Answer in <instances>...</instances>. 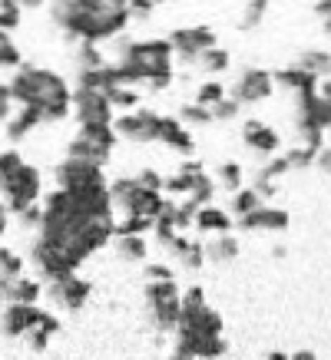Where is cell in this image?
Segmentation results:
<instances>
[{
	"mask_svg": "<svg viewBox=\"0 0 331 360\" xmlns=\"http://www.w3.org/2000/svg\"><path fill=\"white\" fill-rule=\"evenodd\" d=\"M225 96H229V89L222 86L219 79H206V83H199L196 99H192V103H199V106H206V110H212V106H216V103H222Z\"/></svg>",
	"mask_w": 331,
	"mask_h": 360,
	"instance_id": "cell-30",
	"label": "cell"
},
{
	"mask_svg": "<svg viewBox=\"0 0 331 360\" xmlns=\"http://www.w3.org/2000/svg\"><path fill=\"white\" fill-rule=\"evenodd\" d=\"M44 295L50 297L56 307H63V311H80V307H87L89 295H93V284H89L87 278H80V274H70V278L50 281L44 288Z\"/></svg>",
	"mask_w": 331,
	"mask_h": 360,
	"instance_id": "cell-11",
	"label": "cell"
},
{
	"mask_svg": "<svg viewBox=\"0 0 331 360\" xmlns=\"http://www.w3.org/2000/svg\"><path fill=\"white\" fill-rule=\"evenodd\" d=\"M40 122H44V116H40L37 110H30V106H17L11 120L4 122V132H7V139L11 142H20V139H27Z\"/></svg>",
	"mask_w": 331,
	"mask_h": 360,
	"instance_id": "cell-20",
	"label": "cell"
},
{
	"mask_svg": "<svg viewBox=\"0 0 331 360\" xmlns=\"http://www.w3.org/2000/svg\"><path fill=\"white\" fill-rule=\"evenodd\" d=\"M0 297L7 301V304H37L40 297H44V284L37 281V278H0Z\"/></svg>",
	"mask_w": 331,
	"mask_h": 360,
	"instance_id": "cell-14",
	"label": "cell"
},
{
	"mask_svg": "<svg viewBox=\"0 0 331 360\" xmlns=\"http://www.w3.org/2000/svg\"><path fill=\"white\" fill-rule=\"evenodd\" d=\"M110 106L116 112H132V110H139V93L132 86H120V89H113L110 93Z\"/></svg>",
	"mask_w": 331,
	"mask_h": 360,
	"instance_id": "cell-36",
	"label": "cell"
},
{
	"mask_svg": "<svg viewBox=\"0 0 331 360\" xmlns=\"http://www.w3.org/2000/svg\"><path fill=\"white\" fill-rule=\"evenodd\" d=\"M209 112H212V122H229V120H235V116L242 112V106H239L232 96H225L222 103H216Z\"/></svg>",
	"mask_w": 331,
	"mask_h": 360,
	"instance_id": "cell-43",
	"label": "cell"
},
{
	"mask_svg": "<svg viewBox=\"0 0 331 360\" xmlns=\"http://www.w3.org/2000/svg\"><path fill=\"white\" fill-rule=\"evenodd\" d=\"M13 93H11V83H0V122H7L13 116Z\"/></svg>",
	"mask_w": 331,
	"mask_h": 360,
	"instance_id": "cell-47",
	"label": "cell"
},
{
	"mask_svg": "<svg viewBox=\"0 0 331 360\" xmlns=\"http://www.w3.org/2000/svg\"><path fill=\"white\" fill-rule=\"evenodd\" d=\"M11 212H7V205H4V198H0V219H7Z\"/></svg>",
	"mask_w": 331,
	"mask_h": 360,
	"instance_id": "cell-55",
	"label": "cell"
},
{
	"mask_svg": "<svg viewBox=\"0 0 331 360\" xmlns=\"http://www.w3.org/2000/svg\"><path fill=\"white\" fill-rule=\"evenodd\" d=\"M265 11H268V4H262V0H255V4H245L242 11H239V30H255L258 23L265 20Z\"/></svg>",
	"mask_w": 331,
	"mask_h": 360,
	"instance_id": "cell-34",
	"label": "cell"
},
{
	"mask_svg": "<svg viewBox=\"0 0 331 360\" xmlns=\"http://www.w3.org/2000/svg\"><path fill=\"white\" fill-rule=\"evenodd\" d=\"M272 258H285V245H275V248H272Z\"/></svg>",
	"mask_w": 331,
	"mask_h": 360,
	"instance_id": "cell-54",
	"label": "cell"
},
{
	"mask_svg": "<svg viewBox=\"0 0 331 360\" xmlns=\"http://www.w3.org/2000/svg\"><path fill=\"white\" fill-rule=\"evenodd\" d=\"M196 212H199V205L192 202V198H182V202H176V231L182 235V231L196 221Z\"/></svg>",
	"mask_w": 331,
	"mask_h": 360,
	"instance_id": "cell-41",
	"label": "cell"
},
{
	"mask_svg": "<svg viewBox=\"0 0 331 360\" xmlns=\"http://www.w3.org/2000/svg\"><path fill=\"white\" fill-rule=\"evenodd\" d=\"M212 192H216V179L206 172L196 179V186H192V192H189L186 198H192L199 208H206V205H212Z\"/></svg>",
	"mask_w": 331,
	"mask_h": 360,
	"instance_id": "cell-37",
	"label": "cell"
},
{
	"mask_svg": "<svg viewBox=\"0 0 331 360\" xmlns=\"http://www.w3.org/2000/svg\"><path fill=\"white\" fill-rule=\"evenodd\" d=\"M315 149H308V146H295L292 153L285 155V162H288V169H311L315 165Z\"/></svg>",
	"mask_w": 331,
	"mask_h": 360,
	"instance_id": "cell-42",
	"label": "cell"
},
{
	"mask_svg": "<svg viewBox=\"0 0 331 360\" xmlns=\"http://www.w3.org/2000/svg\"><path fill=\"white\" fill-rule=\"evenodd\" d=\"M113 149H116V132L113 126H80L77 136L66 146V159H80L89 165H103L110 162Z\"/></svg>",
	"mask_w": 331,
	"mask_h": 360,
	"instance_id": "cell-5",
	"label": "cell"
},
{
	"mask_svg": "<svg viewBox=\"0 0 331 360\" xmlns=\"http://www.w3.org/2000/svg\"><path fill=\"white\" fill-rule=\"evenodd\" d=\"M23 274V258L13 248L0 245V278H20Z\"/></svg>",
	"mask_w": 331,
	"mask_h": 360,
	"instance_id": "cell-38",
	"label": "cell"
},
{
	"mask_svg": "<svg viewBox=\"0 0 331 360\" xmlns=\"http://www.w3.org/2000/svg\"><path fill=\"white\" fill-rule=\"evenodd\" d=\"M70 112L77 116L80 126H113V120H116L110 96L96 93V89H73V110Z\"/></svg>",
	"mask_w": 331,
	"mask_h": 360,
	"instance_id": "cell-8",
	"label": "cell"
},
{
	"mask_svg": "<svg viewBox=\"0 0 331 360\" xmlns=\"http://www.w3.org/2000/svg\"><path fill=\"white\" fill-rule=\"evenodd\" d=\"M110 198H113V205L123 208L126 215H139V219H153V221L166 205V198L159 195V192L143 188L136 182V175H120V179H113Z\"/></svg>",
	"mask_w": 331,
	"mask_h": 360,
	"instance_id": "cell-3",
	"label": "cell"
},
{
	"mask_svg": "<svg viewBox=\"0 0 331 360\" xmlns=\"http://www.w3.org/2000/svg\"><path fill=\"white\" fill-rule=\"evenodd\" d=\"M50 20L77 44H110L130 27V0H60L50 4Z\"/></svg>",
	"mask_w": 331,
	"mask_h": 360,
	"instance_id": "cell-1",
	"label": "cell"
},
{
	"mask_svg": "<svg viewBox=\"0 0 331 360\" xmlns=\"http://www.w3.org/2000/svg\"><path fill=\"white\" fill-rule=\"evenodd\" d=\"M288 360H318L311 350H298V354H288Z\"/></svg>",
	"mask_w": 331,
	"mask_h": 360,
	"instance_id": "cell-52",
	"label": "cell"
},
{
	"mask_svg": "<svg viewBox=\"0 0 331 360\" xmlns=\"http://www.w3.org/2000/svg\"><path fill=\"white\" fill-rule=\"evenodd\" d=\"M17 219H20V229L27 231H40V221H44V208L40 205H30V208H23L20 215H17Z\"/></svg>",
	"mask_w": 331,
	"mask_h": 360,
	"instance_id": "cell-44",
	"label": "cell"
},
{
	"mask_svg": "<svg viewBox=\"0 0 331 360\" xmlns=\"http://www.w3.org/2000/svg\"><path fill=\"white\" fill-rule=\"evenodd\" d=\"M202 304H206V291L199 284H189L186 291H182V311H196Z\"/></svg>",
	"mask_w": 331,
	"mask_h": 360,
	"instance_id": "cell-45",
	"label": "cell"
},
{
	"mask_svg": "<svg viewBox=\"0 0 331 360\" xmlns=\"http://www.w3.org/2000/svg\"><path fill=\"white\" fill-rule=\"evenodd\" d=\"M186 129H192V126H209L212 122V112L206 110V106H199V103H186L182 110H179V116H176Z\"/></svg>",
	"mask_w": 331,
	"mask_h": 360,
	"instance_id": "cell-33",
	"label": "cell"
},
{
	"mask_svg": "<svg viewBox=\"0 0 331 360\" xmlns=\"http://www.w3.org/2000/svg\"><path fill=\"white\" fill-rule=\"evenodd\" d=\"M275 77V83H282L285 89H292L295 96H305V93H318V79L308 77L305 70H298L295 63L285 66V70H278V73H272Z\"/></svg>",
	"mask_w": 331,
	"mask_h": 360,
	"instance_id": "cell-22",
	"label": "cell"
},
{
	"mask_svg": "<svg viewBox=\"0 0 331 360\" xmlns=\"http://www.w3.org/2000/svg\"><path fill=\"white\" fill-rule=\"evenodd\" d=\"M169 360H192V357H182V354H173V357Z\"/></svg>",
	"mask_w": 331,
	"mask_h": 360,
	"instance_id": "cell-56",
	"label": "cell"
},
{
	"mask_svg": "<svg viewBox=\"0 0 331 360\" xmlns=\"http://www.w3.org/2000/svg\"><path fill=\"white\" fill-rule=\"evenodd\" d=\"M292 215L285 208H275V205H262L258 212H252L249 219H239V231H285Z\"/></svg>",
	"mask_w": 331,
	"mask_h": 360,
	"instance_id": "cell-16",
	"label": "cell"
},
{
	"mask_svg": "<svg viewBox=\"0 0 331 360\" xmlns=\"http://www.w3.org/2000/svg\"><path fill=\"white\" fill-rule=\"evenodd\" d=\"M23 162H27V159H23L17 149H4V153H0V186H4V182H7V179H11Z\"/></svg>",
	"mask_w": 331,
	"mask_h": 360,
	"instance_id": "cell-40",
	"label": "cell"
},
{
	"mask_svg": "<svg viewBox=\"0 0 331 360\" xmlns=\"http://www.w3.org/2000/svg\"><path fill=\"white\" fill-rule=\"evenodd\" d=\"M143 274H146V281H176V274H173L169 264H146Z\"/></svg>",
	"mask_w": 331,
	"mask_h": 360,
	"instance_id": "cell-48",
	"label": "cell"
},
{
	"mask_svg": "<svg viewBox=\"0 0 331 360\" xmlns=\"http://www.w3.org/2000/svg\"><path fill=\"white\" fill-rule=\"evenodd\" d=\"M265 360H288V354H282V350H268V357Z\"/></svg>",
	"mask_w": 331,
	"mask_h": 360,
	"instance_id": "cell-53",
	"label": "cell"
},
{
	"mask_svg": "<svg viewBox=\"0 0 331 360\" xmlns=\"http://www.w3.org/2000/svg\"><path fill=\"white\" fill-rule=\"evenodd\" d=\"M113 132H116V139L126 142H159V112L143 110V106L123 112L113 120Z\"/></svg>",
	"mask_w": 331,
	"mask_h": 360,
	"instance_id": "cell-9",
	"label": "cell"
},
{
	"mask_svg": "<svg viewBox=\"0 0 331 360\" xmlns=\"http://www.w3.org/2000/svg\"><path fill=\"white\" fill-rule=\"evenodd\" d=\"M156 11L153 0H130V20H149Z\"/></svg>",
	"mask_w": 331,
	"mask_h": 360,
	"instance_id": "cell-49",
	"label": "cell"
},
{
	"mask_svg": "<svg viewBox=\"0 0 331 360\" xmlns=\"http://www.w3.org/2000/svg\"><path fill=\"white\" fill-rule=\"evenodd\" d=\"M262 205H265V202L255 195V188H239V192L229 198V215H235V221L249 219V215H252V212H258Z\"/></svg>",
	"mask_w": 331,
	"mask_h": 360,
	"instance_id": "cell-26",
	"label": "cell"
},
{
	"mask_svg": "<svg viewBox=\"0 0 331 360\" xmlns=\"http://www.w3.org/2000/svg\"><path fill=\"white\" fill-rule=\"evenodd\" d=\"M242 179H245V172L239 162H222L219 169H216V186H222L225 192H232V195L242 188Z\"/></svg>",
	"mask_w": 331,
	"mask_h": 360,
	"instance_id": "cell-29",
	"label": "cell"
},
{
	"mask_svg": "<svg viewBox=\"0 0 331 360\" xmlns=\"http://www.w3.org/2000/svg\"><path fill=\"white\" fill-rule=\"evenodd\" d=\"M315 165H318L321 172H331V146L325 142V149H318V155H315Z\"/></svg>",
	"mask_w": 331,
	"mask_h": 360,
	"instance_id": "cell-50",
	"label": "cell"
},
{
	"mask_svg": "<svg viewBox=\"0 0 331 360\" xmlns=\"http://www.w3.org/2000/svg\"><path fill=\"white\" fill-rule=\"evenodd\" d=\"M44 314L46 311L40 304H4V311H0V330H4V338L23 340L44 321Z\"/></svg>",
	"mask_w": 331,
	"mask_h": 360,
	"instance_id": "cell-12",
	"label": "cell"
},
{
	"mask_svg": "<svg viewBox=\"0 0 331 360\" xmlns=\"http://www.w3.org/2000/svg\"><path fill=\"white\" fill-rule=\"evenodd\" d=\"M146 231H153V219L126 215L123 221H116V225H113V238H116V235H139V238H143Z\"/></svg>",
	"mask_w": 331,
	"mask_h": 360,
	"instance_id": "cell-35",
	"label": "cell"
},
{
	"mask_svg": "<svg viewBox=\"0 0 331 360\" xmlns=\"http://www.w3.org/2000/svg\"><path fill=\"white\" fill-rule=\"evenodd\" d=\"M315 13H318V17H325V20H328V17H331V0H328V4H315Z\"/></svg>",
	"mask_w": 331,
	"mask_h": 360,
	"instance_id": "cell-51",
	"label": "cell"
},
{
	"mask_svg": "<svg viewBox=\"0 0 331 360\" xmlns=\"http://www.w3.org/2000/svg\"><path fill=\"white\" fill-rule=\"evenodd\" d=\"M106 66V53L96 44H77V73L80 70H99Z\"/></svg>",
	"mask_w": 331,
	"mask_h": 360,
	"instance_id": "cell-31",
	"label": "cell"
},
{
	"mask_svg": "<svg viewBox=\"0 0 331 360\" xmlns=\"http://www.w3.org/2000/svg\"><path fill=\"white\" fill-rule=\"evenodd\" d=\"M110 245L120 262H146V255H149V245L139 235H116Z\"/></svg>",
	"mask_w": 331,
	"mask_h": 360,
	"instance_id": "cell-23",
	"label": "cell"
},
{
	"mask_svg": "<svg viewBox=\"0 0 331 360\" xmlns=\"http://www.w3.org/2000/svg\"><path fill=\"white\" fill-rule=\"evenodd\" d=\"M298 70H305L308 77L321 79V77H328L331 73V53L328 50H305V53L298 56Z\"/></svg>",
	"mask_w": 331,
	"mask_h": 360,
	"instance_id": "cell-25",
	"label": "cell"
},
{
	"mask_svg": "<svg viewBox=\"0 0 331 360\" xmlns=\"http://www.w3.org/2000/svg\"><path fill=\"white\" fill-rule=\"evenodd\" d=\"M54 182L56 188L63 192H83V188H103L110 186L106 182V172L99 165L80 162V159H63V162L54 165Z\"/></svg>",
	"mask_w": 331,
	"mask_h": 360,
	"instance_id": "cell-6",
	"label": "cell"
},
{
	"mask_svg": "<svg viewBox=\"0 0 331 360\" xmlns=\"http://www.w3.org/2000/svg\"><path fill=\"white\" fill-rule=\"evenodd\" d=\"M20 11L23 4H17V0H4L0 4V33H13L20 27Z\"/></svg>",
	"mask_w": 331,
	"mask_h": 360,
	"instance_id": "cell-39",
	"label": "cell"
},
{
	"mask_svg": "<svg viewBox=\"0 0 331 360\" xmlns=\"http://www.w3.org/2000/svg\"><path fill=\"white\" fill-rule=\"evenodd\" d=\"M0 198H4V205H7L11 215H20L23 208L40 205V202H44V175H40V169L30 162H23L20 169L0 186Z\"/></svg>",
	"mask_w": 331,
	"mask_h": 360,
	"instance_id": "cell-4",
	"label": "cell"
},
{
	"mask_svg": "<svg viewBox=\"0 0 331 360\" xmlns=\"http://www.w3.org/2000/svg\"><path fill=\"white\" fill-rule=\"evenodd\" d=\"M229 63H232V53L225 50V46H212V50H206V53L199 56V66H202L212 79L219 77V73H225V70H229Z\"/></svg>",
	"mask_w": 331,
	"mask_h": 360,
	"instance_id": "cell-27",
	"label": "cell"
},
{
	"mask_svg": "<svg viewBox=\"0 0 331 360\" xmlns=\"http://www.w3.org/2000/svg\"><path fill=\"white\" fill-rule=\"evenodd\" d=\"M169 44H173L176 56H182L189 63H199V56L212 50V46H219V40H216L212 27H176L169 33Z\"/></svg>",
	"mask_w": 331,
	"mask_h": 360,
	"instance_id": "cell-10",
	"label": "cell"
},
{
	"mask_svg": "<svg viewBox=\"0 0 331 360\" xmlns=\"http://www.w3.org/2000/svg\"><path fill=\"white\" fill-rule=\"evenodd\" d=\"M176 334H192V338H222V314L212 311L209 304L196 307V311H182L179 314Z\"/></svg>",
	"mask_w": 331,
	"mask_h": 360,
	"instance_id": "cell-13",
	"label": "cell"
},
{
	"mask_svg": "<svg viewBox=\"0 0 331 360\" xmlns=\"http://www.w3.org/2000/svg\"><path fill=\"white\" fill-rule=\"evenodd\" d=\"M136 182L143 188H149V192H163V175L156 172V169H139V175H136Z\"/></svg>",
	"mask_w": 331,
	"mask_h": 360,
	"instance_id": "cell-46",
	"label": "cell"
},
{
	"mask_svg": "<svg viewBox=\"0 0 331 360\" xmlns=\"http://www.w3.org/2000/svg\"><path fill=\"white\" fill-rule=\"evenodd\" d=\"M159 142H163V146H169L173 153L186 155V159H192V153H196L192 132H189L186 126L176 120V116H159Z\"/></svg>",
	"mask_w": 331,
	"mask_h": 360,
	"instance_id": "cell-15",
	"label": "cell"
},
{
	"mask_svg": "<svg viewBox=\"0 0 331 360\" xmlns=\"http://www.w3.org/2000/svg\"><path fill=\"white\" fill-rule=\"evenodd\" d=\"M232 258H239V238L235 235H216V238L206 241V262L222 264L232 262Z\"/></svg>",
	"mask_w": 331,
	"mask_h": 360,
	"instance_id": "cell-24",
	"label": "cell"
},
{
	"mask_svg": "<svg viewBox=\"0 0 331 360\" xmlns=\"http://www.w3.org/2000/svg\"><path fill=\"white\" fill-rule=\"evenodd\" d=\"M272 89H275V77L262 70V66H245L242 73L235 77L232 83L229 96L239 103V106H252V103H262V99L272 96Z\"/></svg>",
	"mask_w": 331,
	"mask_h": 360,
	"instance_id": "cell-7",
	"label": "cell"
},
{
	"mask_svg": "<svg viewBox=\"0 0 331 360\" xmlns=\"http://www.w3.org/2000/svg\"><path fill=\"white\" fill-rule=\"evenodd\" d=\"M143 297H146V304H156V301H176V297H182V288H179L176 281H146Z\"/></svg>",
	"mask_w": 331,
	"mask_h": 360,
	"instance_id": "cell-28",
	"label": "cell"
},
{
	"mask_svg": "<svg viewBox=\"0 0 331 360\" xmlns=\"http://www.w3.org/2000/svg\"><path fill=\"white\" fill-rule=\"evenodd\" d=\"M169 255H176V262L186 268V271H199L206 264V241H196V238H186L179 235L173 245H169Z\"/></svg>",
	"mask_w": 331,
	"mask_h": 360,
	"instance_id": "cell-19",
	"label": "cell"
},
{
	"mask_svg": "<svg viewBox=\"0 0 331 360\" xmlns=\"http://www.w3.org/2000/svg\"><path fill=\"white\" fill-rule=\"evenodd\" d=\"M242 142L258 155H272L278 153V132L272 126H265L262 120H245L242 122Z\"/></svg>",
	"mask_w": 331,
	"mask_h": 360,
	"instance_id": "cell-17",
	"label": "cell"
},
{
	"mask_svg": "<svg viewBox=\"0 0 331 360\" xmlns=\"http://www.w3.org/2000/svg\"><path fill=\"white\" fill-rule=\"evenodd\" d=\"M232 225H235V219H232L225 208L219 205H206L196 212V221H192V229L199 231V235H232Z\"/></svg>",
	"mask_w": 331,
	"mask_h": 360,
	"instance_id": "cell-18",
	"label": "cell"
},
{
	"mask_svg": "<svg viewBox=\"0 0 331 360\" xmlns=\"http://www.w3.org/2000/svg\"><path fill=\"white\" fill-rule=\"evenodd\" d=\"M146 311H149V321H153V328L159 330V334L176 330L179 328V314H182V297H176V301H156V304H146Z\"/></svg>",
	"mask_w": 331,
	"mask_h": 360,
	"instance_id": "cell-21",
	"label": "cell"
},
{
	"mask_svg": "<svg viewBox=\"0 0 331 360\" xmlns=\"http://www.w3.org/2000/svg\"><path fill=\"white\" fill-rule=\"evenodd\" d=\"M11 93L17 106H30L44 116V122H60L73 110V89L66 83V77L44 70V66L23 63L20 70H13Z\"/></svg>",
	"mask_w": 331,
	"mask_h": 360,
	"instance_id": "cell-2",
	"label": "cell"
},
{
	"mask_svg": "<svg viewBox=\"0 0 331 360\" xmlns=\"http://www.w3.org/2000/svg\"><path fill=\"white\" fill-rule=\"evenodd\" d=\"M20 66H23L20 46L13 44L11 33H0V70H20Z\"/></svg>",
	"mask_w": 331,
	"mask_h": 360,
	"instance_id": "cell-32",
	"label": "cell"
}]
</instances>
